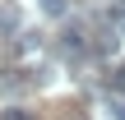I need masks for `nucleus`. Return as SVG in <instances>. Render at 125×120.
I'll list each match as a JSON object with an SVG mask.
<instances>
[{
  "instance_id": "f257e3e1",
  "label": "nucleus",
  "mask_w": 125,
  "mask_h": 120,
  "mask_svg": "<svg viewBox=\"0 0 125 120\" xmlns=\"http://www.w3.org/2000/svg\"><path fill=\"white\" fill-rule=\"evenodd\" d=\"M42 14L46 18H65L70 14V0H42Z\"/></svg>"
},
{
  "instance_id": "7ed1b4c3",
  "label": "nucleus",
  "mask_w": 125,
  "mask_h": 120,
  "mask_svg": "<svg viewBox=\"0 0 125 120\" xmlns=\"http://www.w3.org/2000/svg\"><path fill=\"white\" fill-rule=\"evenodd\" d=\"M0 120H28V111H23V106H5V111H0Z\"/></svg>"
},
{
  "instance_id": "f03ea898",
  "label": "nucleus",
  "mask_w": 125,
  "mask_h": 120,
  "mask_svg": "<svg viewBox=\"0 0 125 120\" xmlns=\"http://www.w3.org/2000/svg\"><path fill=\"white\" fill-rule=\"evenodd\" d=\"M0 28H5V32H19V18H14L9 9H0Z\"/></svg>"
},
{
  "instance_id": "20e7f679",
  "label": "nucleus",
  "mask_w": 125,
  "mask_h": 120,
  "mask_svg": "<svg viewBox=\"0 0 125 120\" xmlns=\"http://www.w3.org/2000/svg\"><path fill=\"white\" fill-rule=\"evenodd\" d=\"M97 51H116V37L111 32H97Z\"/></svg>"
},
{
  "instance_id": "0eeeda50",
  "label": "nucleus",
  "mask_w": 125,
  "mask_h": 120,
  "mask_svg": "<svg viewBox=\"0 0 125 120\" xmlns=\"http://www.w3.org/2000/svg\"><path fill=\"white\" fill-rule=\"evenodd\" d=\"M121 32H125V23H121Z\"/></svg>"
},
{
  "instance_id": "6e6552de",
  "label": "nucleus",
  "mask_w": 125,
  "mask_h": 120,
  "mask_svg": "<svg viewBox=\"0 0 125 120\" xmlns=\"http://www.w3.org/2000/svg\"><path fill=\"white\" fill-rule=\"evenodd\" d=\"M121 5H125V0H121Z\"/></svg>"
},
{
  "instance_id": "39448f33",
  "label": "nucleus",
  "mask_w": 125,
  "mask_h": 120,
  "mask_svg": "<svg viewBox=\"0 0 125 120\" xmlns=\"http://www.w3.org/2000/svg\"><path fill=\"white\" fill-rule=\"evenodd\" d=\"M111 106H116V120H125V97H116Z\"/></svg>"
},
{
  "instance_id": "423d86ee",
  "label": "nucleus",
  "mask_w": 125,
  "mask_h": 120,
  "mask_svg": "<svg viewBox=\"0 0 125 120\" xmlns=\"http://www.w3.org/2000/svg\"><path fill=\"white\" fill-rule=\"evenodd\" d=\"M121 88H125V69H121Z\"/></svg>"
}]
</instances>
